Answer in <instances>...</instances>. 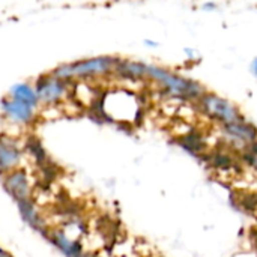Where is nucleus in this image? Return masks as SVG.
Returning <instances> with one entry per match:
<instances>
[{
  "mask_svg": "<svg viewBox=\"0 0 257 257\" xmlns=\"http://www.w3.org/2000/svg\"><path fill=\"white\" fill-rule=\"evenodd\" d=\"M178 142L184 149H187V151H190L193 154H199V155L202 152H205L206 148H208V145L205 142V137L202 136V133H199L196 130H190L185 136L179 137Z\"/></svg>",
  "mask_w": 257,
  "mask_h": 257,
  "instance_id": "obj_12",
  "label": "nucleus"
},
{
  "mask_svg": "<svg viewBox=\"0 0 257 257\" xmlns=\"http://www.w3.org/2000/svg\"><path fill=\"white\" fill-rule=\"evenodd\" d=\"M251 71H253V74H254V75H257V57L254 59L253 65H251Z\"/></svg>",
  "mask_w": 257,
  "mask_h": 257,
  "instance_id": "obj_15",
  "label": "nucleus"
},
{
  "mask_svg": "<svg viewBox=\"0 0 257 257\" xmlns=\"http://www.w3.org/2000/svg\"><path fill=\"white\" fill-rule=\"evenodd\" d=\"M145 78H149L152 81H157L163 90L169 93V96L173 98H181L185 101H199L205 93V87L187 77L178 75L172 71H167L160 66L154 65H145Z\"/></svg>",
  "mask_w": 257,
  "mask_h": 257,
  "instance_id": "obj_1",
  "label": "nucleus"
},
{
  "mask_svg": "<svg viewBox=\"0 0 257 257\" xmlns=\"http://www.w3.org/2000/svg\"><path fill=\"white\" fill-rule=\"evenodd\" d=\"M9 98H12L15 101H20V102H24V104H29V105H32L35 108L39 105L38 93H36L35 87L30 86L29 83H17V84H14L9 89Z\"/></svg>",
  "mask_w": 257,
  "mask_h": 257,
  "instance_id": "obj_11",
  "label": "nucleus"
},
{
  "mask_svg": "<svg viewBox=\"0 0 257 257\" xmlns=\"http://www.w3.org/2000/svg\"><path fill=\"white\" fill-rule=\"evenodd\" d=\"M209 161H211V166L217 170H223V172H229L235 167L236 164V158L226 152V151H215L209 155Z\"/></svg>",
  "mask_w": 257,
  "mask_h": 257,
  "instance_id": "obj_13",
  "label": "nucleus"
},
{
  "mask_svg": "<svg viewBox=\"0 0 257 257\" xmlns=\"http://www.w3.org/2000/svg\"><path fill=\"white\" fill-rule=\"evenodd\" d=\"M254 235H256V241H254V242H256V244H257V233H254Z\"/></svg>",
  "mask_w": 257,
  "mask_h": 257,
  "instance_id": "obj_20",
  "label": "nucleus"
},
{
  "mask_svg": "<svg viewBox=\"0 0 257 257\" xmlns=\"http://www.w3.org/2000/svg\"><path fill=\"white\" fill-rule=\"evenodd\" d=\"M83 257H93V256H87V254H84V256Z\"/></svg>",
  "mask_w": 257,
  "mask_h": 257,
  "instance_id": "obj_21",
  "label": "nucleus"
},
{
  "mask_svg": "<svg viewBox=\"0 0 257 257\" xmlns=\"http://www.w3.org/2000/svg\"><path fill=\"white\" fill-rule=\"evenodd\" d=\"M50 241L57 247V250L63 254L65 257H83L84 251H83V245L69 238L65 230H54L50 236Z\"/></svg>",
  "mask_w": 257,
  "mask_h": 257,
  "instance_id": "obj_9",
  "label": "nucleus"
},
{
  "mask_svg": "<svg viewBox=\"0 0 257 257\" xmlns=\"http://www.w3.org/2000/svg\"><path fill=\"white\" fill-rule=\"evenodd\" d=\"M185 53H187V54H188L190 57H194V56H197V54H196L194 51H191L190 48H185Z\"/></svg>",
  "mask_w": 257,
  "mask_h": 257,
  "instance_id": "obj_17",
  "label": "nucleus"
},
{
  "mask_svg": "<svg viewBox=\"0 0 257 257\" xmlns=\"http://www.w3.org/2000/svg\"><path fill=\"white\" fill-rule=\"evenodd\" d=\"M17 206H18L20 215H21V218H23V221L26 224H29L33 230H38V232L44 230V220L39 217L32 199L17 202Z\"/></svg>",
  "mask_w": 257,
  "mask_h": 257,
  "instance_id": "obj_10",
  "label": "nucleus"
},
{
  "mask_svg": "<svg viewBox=\"0 0 257 257\" xmlns=\"http://www.w3.org/2000/svg\"><path fill=\"white\" fill-rule=\"evenodd\" d=\"M215 6H217L215 3H205V5H203V8H205V9H214Z\"/></svg>",
  "mask_w": 257,
  "mask_h": 257,
  "instance_id": "obj_16",
  "label": "nucleus"
},
{
  "mask_svg": "<svg viewBox=\"0 0 257 257\" xmlns=\"http://www.w3.org/2000/svg\"><path fill=\"white\" fill-rule=\"evenodd\" d=\"M3 187H5V190L11 194V197H12L15 202L32 199V196H30V184H29V179H27L26 173H24L21 169L14 170V172L5 175Z\"/></svg>",
  "mask_w": 257,
  "mask_h": 257,
  "instance_id": "obj_8",
  "label": "nucleus"
},
{
  "mask_svg": "<svg viewBox=\"0 0 257 257\" xmlns=\"http://www.w3.org/2000/svg\"><path fill=\"white\" fill-rule=\"evenodd\" d=\"M220 130L226 142L233 148H239L241 151L247 149L251 143L257 142V128L247 120L230 125H221Z\"/></svg>",
  "mask_w": 257,
  "mask_h": 257,
  "instance_id": "obj_5",
  "label": "nucleus"
},
{
  "mask_svg": "<svg viewBox=\"0 0 257 257\" xmlns=\"http://www.w3.org/2000/svg\"><path fill=\"white\" fill-rule=\"evenodd\" d=\"M242 160H244V161H247V164H250L251 167H254V169L257 170V157H251V155H248V154L242 152Z\"/></svg>",
  "mask_w": 257,
  "mask_h": 257,
  "instance_id": "obj_14",
  "label": "nucleus"
},
{
  "mask_svg": "<svg viewBox=\"0 0 257 257\" xmlns=\"http://www.w3.org/2000/svg\"><path fill=\"white\" fill-rule=\"evenodd\" d=\"M117 62L119 59L111 56H98L92 59L60 65L51 72V75L63 81L72 78H92V77L107 75L110 72H114Z\"/></svg>",
  "mask_w": 257,
  "mask_h": 257,
  "instance_id": "obj_2",
  "label": "nucleus"
},
{
  "mask_svg": "<svg viewBox=\"0 0 257 257\" xmlns=\"http://www.w3.org/2000/svg\"><path fill=\"white\" fill-rule=\"evenodd\" d=\"M0 257H11V256H8V254H6V253H5V251L0 248Z\"/></svg>",
  "mask_w": 257,
  "mask_h": 257,
  "instance_id": "obj_19",
  "label": "nucleus"
},
{
  "mask_svg": "<svg viewBox=\"0 0 257 257\" xmlns=\"http://www.w3.org/2000/svg\"><path fill=\"white\" fill-rule=\"evenodd\" d=\"M200 110L211 119L221 125H230V123H238L245 120L239 108L232 104L230 101L215 95V93H205L199 101H197Z\"/></svg>",
  "mask_w": 257,
  "mask_h": 257,
  "instance_id": "obj_3",
  "label": "nucleus"
},
{
  "mask_svg": "<svg viewBox=\"0 0 257 257\" xmlns=\"http://www.w3.org/2000/svg\"><path fill=\"white\" fill-rule=\"evenodd\" d=\"M145 44H146V45H154V47H157V45H158L157 42H154V41H148V39L145 41Z\"/></svg>",
  "mask_w": 257,
  "mask_h": 257,
  "instance_id": "obj_18",
  "label": "nucleus"
},
{
  "mask_svg": "<svg viewBox=\"0 0 257 257\" xmlns=\"http://www.w3.org/2000/svg\"><path fill=\"white\" fill-rule=\"evenodd\" d=\"M21 160L23 151L18 143L8 136H0V175L18 170Z\"/></svg>",
  "mask_w": 257,
  "mask_h": 257,
  "instance_id": "obj_7",
  "label": "nucleus"
},
{
  "mask_svg": "<svg viewBox=\"0 0 257 257\" xmlns=\"http://www.w3.org/2000/svg\"><path fill=\"white\" fill-rule=\"evenodd\" d=\"M0 108H2L3 116L9 122L18 123V125H29L35 120V116H36L35 107L20 102V101H15L9 96L3 98L0 101Z\"/></svg>",
  "mask_w": 257,
  "mask_h": 257,
  "instance_id": "obj_6",
  "label": "nucleus"
},
{
  "mask_svg": "<svg viewBox=\"0 0 257 257\" xmlns=\"http://www.w3.org/2000/svg\"><path fill=\"white\" fill-rule=\"evenodd\" d=\"M39 102L47 105L59 104L68 93V83L50 75H41L35 83Z\"/></svg>",
  "mask_w": 257,
  "mask_h": 257,
  "instance_id": "obj_4",
  "label": "nucleus"
}]
</instances>
